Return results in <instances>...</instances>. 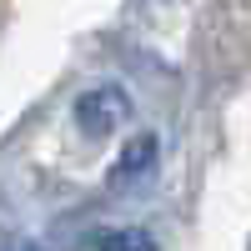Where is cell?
Here are the masks:
<instances>
[{
  "instance_id": "obj_2",
  "label": "cell",
  "mask_w": 251,
  "mask_h": 251,
  "mask_svg": "<svg viewBox=\"0 0 251 251\" xmlns=\"http://www.w3.org/2000/svg\"><path fill=\"white\" fill-rule=\"evenodd\" d=\"M96 251H156V241L146 236V231H136V226H126V231L100 236V246H96Z\"/></svg>"
},
{
  "instance_id": "obj_3",
  "label": "cell",
  "mask_w": 251,
  "mask_h": 251,
  "mask_svg": "<svg viewBox=\"0 0 251 251\" xmlns=\"http://www.w3.org/2000/svg\"><path fill=\"white\" fill-rule=\"evenodd\" d=\"M151 156H156V141H151V136H141V141H131V146H126V156L116 161V176H126V171H136V166H146Z\"/></svg>"
},
{
  "instance_id": "obj_1",
  "label": "cell",
  "mask_w": 251,
  "mask_h": 251,
  "mask_svg": "<svg viewBox=\"0 0 251 251\" xmlns=\"http://www.w3.org/2000/svg\"><path fill=\"white\" fill-rule=\"evenodd\" d=\"M126 116H131V100L121 91H111V86H96V91H86L75 100V126H80V136H91V141L111 136Z\"/></svg>"
}]
</instances>
